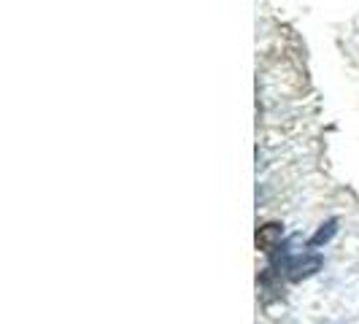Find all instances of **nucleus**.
Wrapping results in <instances>:
<instances>
[{
  "label": "nucleus",
  "instance_id": "nucleus-3",
  "mask_svg": "<svg viewBox=\"0 0 359 324\" xmlns=\"http://www.w3.org/2000/svg\"><path fill=\"white\" fill-rule=\"evenodd\" d=\"M335 230H338V219H330V222H324L322 227L316 230V235L311 238V246H324L332 235H335Z\"/></svg>",
  "mask_w": 359,
  "mask_h": 324
},
{
  "label": "nucleus",
  "instance_id": "nucleus-1",
  "mask_svg": "<svg viewBox=\"0 0 359 324\" xmlns=\"http://www.w3.org/2000/svg\"><path fill=\"white\" fill-rule=\"evenodd\" d=\"M319 268H322V257H306V259H300V262L289 265V270H294V273H292V278H294V281L306 278V276H311L313 270H319Z\"/></svg>",
  "mask_w": 359,
  "mask_h": 324
},
{
  "label": "nucleus",
  "instance_id": "nucleus-2",
  "mask_svg": "<svg viewBox=\"0 0 359 324\" xmlns=\"http://www.w3.org/2000/svg\"><path fill=\"white\" fill-rule=\"evenodd\" d=\"M278 238H281V224H265V227H259V233H257V246H259L262 252H270V246H273Z\"/></svg>",
  "mask_w": 359,
  "mask_h": 324
}]
</instances>
